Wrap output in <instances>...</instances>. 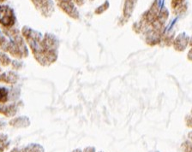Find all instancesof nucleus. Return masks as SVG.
Masks as SVG:
<instances>
[{
  "instance_id": "1",
  "label": "nucleus",
  "mask_w": 192,
  "mask_h": 152,
  "mask_svg": "<svg viewBox=\"0 0 192 152\" xmlns=\"http://www.w3.org/2000/svg\"><path fill=\"white\" fill-rule=\"evenodd\" d=\"M0 23L5 27H10L14 23V15L9 7H0Z\"/></svg>"
},
{
  "instance_id": "2",
  "label": "nucleus",
  "mask_w": 192,
  "mask_h": 152,
  "mask_svg": "<svg viewBox=\"0 0 192 152\" xmlns=\"http://www.w3.org/2000/svg\"><path fill=\"white\" fill-rule=\"evenodd\" d=\"M16 75H14L11 72L5 73L0 76V81H3V82L12 84V83L16 82Z\"/></svg>"
},
{
  "instance_id": "3",
  "label": "nucleus",
  "mask_w": 192,
  "mask_h": 152,
  "mask_svg": "<svg viewBox=\"0 0 192 152\" xmlns=\"http://www.w3.org/2000/svg\"><path fill=\"white\" fill-rule=\"evenodd\" d=\"M10 125L14 126V127H26L28 125V120H27L26 118L23 117H20V118H16V119H14L13 120L10 121Z\"/></svg>"
},
{
  "instance_id": "4",
  "label": "nucleus",
  "mask_w": 192,
  "mask_h": 152,
  "mask_svg": "<svg viewBox=\"0 0 192 152\" xmlns=\"http://www.w3.org/2000/svg\"><path fill=\"white\" fill-rule=\"evenodd\" d=\"M135 5V0H126L124 6V15L129 16Z\"/></svg>"
},
{
  "instance_id": "5",
  "label": "nucleus",
  "mask_w": 192,
  "mask_h": 152,
  "mask_svg": "<svg viewBox=\"0 0 192 152\" xmlns=\"http://www.w3.org/2000/svg\"><path fill=\"white\" fill-rule=\"evenodd\" d=\"M22 152H43V149L38 145H32L25 148Z\"/></svg>"
},
{
  "instance_id": "6",
  "label": "nucleus",
  "mask_w": 192,
  "mask_h": 152,
  "mask_svg": "<svg viewBox=\"0 0 192 152\" xmlns=\"http://www.w3.org/2000/svg\"><path fill=\"white\" fill-rule=\"evenodd\" d=\"M8 91L4 88H0V102L5 103L7 101Z\"/></svg>"
},
{
  "instance_id": "7",
  "label": "nucleus",
  "mask_w": 192,
  "mask_h": 152,
  "mask_svg": "<svg viewBox=\"0 0 192 152\" xmlns=\"http://www.w3.org/2000/svg\"><path fill=\"white\" fill-rule=\"evenodd\" d=\"M0 61H1L2 64L4 65V66H6V65L10 63V59L5 55H2V54L0 55Z\"/></svg>"
},
{
  "instance_id": "8",
  "label": "nucleus",
  "mask_w": 192,
  "mask_h": 152,
  "mask_svg": "<svg viewBox=\"0 0 192 152\" xmlns=\"http://www.w3.org/2000/svg\"><path fill=\"white\" fill-rule=\"evenodd\" d=\"M181 2H182V0H173V7H177Z\"/></svg>"
},
{
  "instance_id": "9",
  "label": "nucleus",
  "mask_w": 192,
  "mask_h": 152,
  "mask_svg": "<svg viewBox=\"0 0 192 152\" xmlns=\"http://www.w3.org/2000/svg\"><path fill=\"white\" fill-rule=\"evenodd\" d=\"M6 139V136H4V135H0V144H2V143H4V141Z\"/></svg>"
},
{
  "instance_id": "10",
  "label": "nucleus",
  "mask_w": 192,
  "mask_h": 152,
  "mask_svg": "<svg viewBox=\"0 0 192 152\" xmlns=\"http://www.w3.org/2000/svg\"><path fill=\"white\" fill-rule=\"evenodd\" d=\"M85 152H94V149H89V148H88V149L85 151Z\"/></svg>"
},
{
  "instance_id": "11",
  "label": "nucleus",
  "mask_w": 192,
  "mask_h": 152,
  "mask_svg": "<svg viewBox=\"0 0 192 152\" xmlns=\"http://www.w3.org/2000/svg\"><path fill=\"white\" fill-rule=\"evenodd\" d=\"M10 152H19V151H18L17 149H15V150H13V151H11Z\"/></svg>"
},
{
  "instance_id": "12",
  "label": "nucleus",
  "mask_w": 192,
  "mask_h": 152,
  "mask_svg": "<svg viewBox=\"0 0 192 152\" xmlns=\"http://www.w3.org/2000/svg\"><path fill=\"white\" fill-rule=\"evenodd\" d=\"M4 147H1V148H0V152H3L4 151Z\"/></svg>"
},
{
  "instance_id": "13",
  "label": "nucleus",
  "mask_w": 192,
  "mask_h": 152,
  "mask_svg": "<svg viewBox=\"0 0 192 152\" xmlns=\"http://www.w3.org/2000/svg\"><path fill=\"white\" fill-rule=\"evenodd\" d=\"M3 1H4V0H0V2H3Z\"/></svg>"
}]
</instances>
